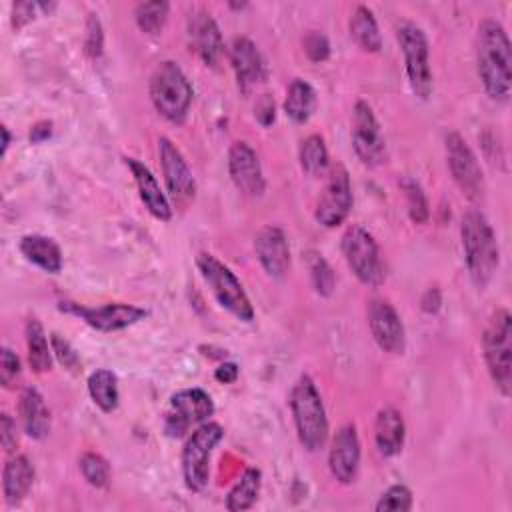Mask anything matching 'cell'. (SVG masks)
I'll use <instances>...</instances> for the list:
<instances>
[{
    "mask_svg": "<svg viewBox=\"0 0 512 512\" xmlns=\"http://www.w3.org/2000/svg\"><path fill=\"white\" fill-rule=\"evenodd\" d=\"M228 174L234 186L246 196H262L266 180L262 174L260 158L248 142H234L228 150Z\"/></svg>",
    "mask_w": 512,
    "mask_h": 512,
    "instance_id": "obj_17",
    "label": "cell"
},
{
    "mask_svg": "<svg viewBox=\"0 0 512 512\" xmlns=\"http://www.w3.org/2000/svg\"><path fill=\"white\" fill-rule=\"evenodd\" d=\"M196 266H198L204 282L212 290L214 298L218 300V304L224 310H228L234 318H238L242 322L254 320V308H252V302H250L242 282L236 278V274L224 262H220L210 252H200L196 256Z\"/></svg>",
    "mask_w": 512,
    "mask_h": 512,
    "instance_id": "obj_6",
    "label": "cell"
},
{
    "mask_svg": "<svg viewBox=\"0 0 512 512\" xmlns=\"http://www.w3.org/2000/svg\"><path fill=\"white\" fill-rule=\"evenodd\" d=\"M352 148L366 166H378L386 160V140L368 102L358 100L352 114Z\"/></svg>",
    "mask_w": 512,
    "mask_h": 512,
    "instance_id": "obj_14",
    "label": "cell"
},
{
    "mask_svg": "<svg viewBox=\"0 0 512 512\" xmlns=\"http://www.w3.org/2000/svg\"><path fill=\"white\" fill-rule=\"evenodd\" d=\"M18 414L24 426V432L34 438L42 440L50 432V410L44 404L42 394L36 388H24L18 400Z\"/></svg>",
    "mask_w": 512,
    "mask_h": 512,
    "instance_id": "obj_24",
    "label": "cell"
},
{
    "mask_svg": "<svg viewBox=\"0 0 512 512\" xmlns=\"http://www.w3.org/2000/svg\"><path fill=\"white\" fill-rule=\"evenodd\" d=\"M260 484H262V474L258 468H246L238 482L232 486V490L226 496V508L230 512H240L248 510L254 506L260 494Z\"/></svg>",
    "mask_w": 512,
    "mask_h": 512,
    "instance_id": "obj_31",
    "label": "cell"
},
{
    "mask_svg": "<svg viewBox=\"0 0 512 512\" xmlns=\"http://www.w3.org/2000/svg\"><path fill=\"white\" fill-rule=\"evenodd\" d=\"M50 346H52V354L56 356V360L70 372H78L80 368V358L78 352L72 348V344L62 338L60 334H52L50 336Z\"/></svg>",
    "mask_w": 512,
    "mask_h": 512,
    "instance_id": "obj_40",
    "label": "cell"
},
{
    "mask_svg": "<svg viewBox=\"0 0 512 512\" xmlns=\"http://www.w3.org/2000/svg\"><path fill=\"white\" fill-rule=\"evenodd\" d=\"M378 512H408L412 508V492L404 484L390 486L374 506Z\"/></svg>",
    "mask_w": 512,
    "mask_h": 512,
    "instance_id": "obj_37",
    "label": "cell"
},
{
    "mask_svg": "<svg viewBox=\"0 0 512 512\" xmlns=\"http://www.w3.org/2000/svg\"><path fill=\"white\" fill-rule=\"evenodd\" d=\"M342 254L346 258L348 268L354 272V276L366 284V286H378L384 280V266L380 258L378 244L374 236L358 226L352 224L342 234Z\"/></svg>",
    "mask_w": 512,
    "mask_h": 512,
    "instance_id": "obj_9",
    "label": "cell"
},
{
    "mask_svg": "<svg viewBox=\"0 0 512 512\" xmlns=\"http://www.w3.org/2000/svg\"><path fill=\"white\" fill-rule=\"evenodd\" d=\"M88 394L102 412H114L118 408L120 392L118 378L108 368H98L88 376Z\"/></svg>",
    "mask_w": 512,
    "mask_h": 512,
    "instance_id": "obj_29",
    "label": "cell"
},
{
    "mask_svg": "<svg viewBox=\"0 0 512 512\" xmlns=\"http://www.w3.org/2000/svg\"><path fill=\"white\" fill-rule=\"evenodd\" d=\"M460 238L468 274L478 288H484L494 278L500 262L494 228L480 210H468L460 222Z\"/></svg>",
    "mask_w": 512,
    "mask_h": 512,
    "instance_id": "obj_2",
    "label": "cell"
},
{
    "mask_svg": "<svg viewBox=\"0 0 512 512\" xmlns=\"http://www.w3.org/2000/svg\"><path fill=\"white\" fill-rule=\"evenodd\" d=\"M80 472L84 480L94 488H106L110 482V464L96 452H86L80 458Z\"/></svg>",
    "mask_w": 512,
    "mask_h": 512,
    "instance_id": "obj_34",
    "label": "cell"
},
{
    "mask_svg": "<svg viewBox=\"0 0 512 512\" xmlns=\"http://www.w3.org/2000/svg\"><path fill=\"white\" fill-rule=\"evenodd\" d=\"M404 438H406V426H404L402 414L396 408H382L376 414V422H374V442L378 452L386 458L396 456L404 446Z\"/></svg>",
    "mask_w": 512,
    "mask_h": 512,
    "instance_id": "obj_25",
    "label": "cell"
},
{
    "mask_svg": "<svg viewBox=\"0 0 512 512\" xmlns=\"http://www.w3.org/2000/svg\"><path fill=\"white\" fill-rule=\"evenodd\" d=\"M476 68L486 94L506 102L512 90V50L504 26L496 20H482L476 32Z\"/></svg>",
    "mask_w": 512,
    "mask_h": 512,
    "instance_id": "obj_1",
    "label": "cell"
},
{
    "mask_svg": "<svg viewBox=\"0 0 512 512\" xmlns=\"http://www.w3.org/2000/svg\"><path fill=\"white\" fill-rule=\"evenodd\" d=\"M2 136H4V140H2V154H6V150L10 146V132H8L6 126H2Z\"/></svg>",
    "mask_w": 512,
    "mask_h": 512,
    "instance_id": "obj_47",
    "label": "cell"
},
{
    "mask_svg": "<svg viewBox=\"0 0 512 512\" xmlns=\"http://www.w3.org/2000/svg\"><path fill=\"white\" fill-rule=\"evenodd\" d=\"M214 414V402L202 388H186L170 398V410L164 418V430L170 438L184 436L192 426L206 422Z\"/></svg>",
    "mask_w": 512,
    "mask_h": 512,
    "instance_id": "obj_10",
    "label": "cell"
},
{
    "mask_svg": "<svg viewBox=\"0 0 512 512\" xmlns=\"http://www.w3.org/2000/svg\"><path fill=\"white\" fill-rule=\"evenodd\" d=\"M58 308L62 312H68V314H74V316L82 318L90 328H94L98 332L124 330L128 326L138 324L140 320H144L148 316L146 308L134 306V304H124V302L104 304V306H96V308L80 306L76 302H60Z\"/></svg>",
    "mask_w": 512,
    "mask_h": 512,
    "instance_id": "obj_13",
    "label": "cell"
},
{
    "mask_svg": "<svg viewBox=\"0 0 512 512\" xmlns=\"http://www.w3.org/2000/svg\"><path fill=\"white\" fill-rule=\"evenodd\" d=\"M314 108H316V92L312 84H308L302 78H294L284 98L286 116L296 124H304L310 120Z\"/></svg>",
    "mask_w": 512,
    "mask_h": 512,
    "instance_id": "obj_28",
    "label": "cell"
},
{
    "mask_svg": "<svg viewBox=\"0 0 512 512\" xmlns=\"http://www.w3.org/2000/svg\"><path fill=\"white\" fill-rule=\"evenodd\" d=\"M308 268H310V278H312V284H314L316 292L320 296H330L332 290H334L336 278H334V272H332L328 260L318 252H310L308 254Z\"/></svg>",
    "mask_w": 512,
    "mask_h": 512,
    "instance_id": "obj_36",
    "label": "cell"
},
{
    "mask_svg": "<svg viewBox=\"0 0 512 512\" xmlns=\"http://www.w3.org/2000/svg\"><path fill=\"white\" fill-rule=\"evenodd\" d=\"M396 40L404 56L408 84L418 98L426 100L432 94V86H434L426 34L418 24L404 20L396 26Z\"/></svg>",
    "mask_w": 512,
    "mask_h": 512,
    "instance_id": "obj_8",
    "label": "cell"
},
{
    "mask_svg": "<svg viewBox=\"0 0 512 512\" xmlns=\"http://www.w3.org/2000/svg\"><path fill=\"white\" fill-rule=\"evenodd\" d=\"M0 442L4 452L12 454L18 446V432H16V422L12 420L10 414L0 416Z\"/></svg>",
    "mask_w": 512,
    "mask_h": 512,
    "instance_id": "obj_42",
    "label": "cell"
},
{
    "mask_svg": "<svg viewBox=\"0 0 512 512\" xmlns=\"http://www.w3.org/2000/svg\"><path fill=\"white\" fill-rule=\"evenodd\" d=\"M402 190L406 194V204H408V216L414 224H424L428 220V198L422 190V186L414 178H404L402 180Z\"/></svg>",
    "mask_w": 512,
    "mask_h": 512,
    "instance_id": "obj_35",
    "label": "cell"
},
{
    "mask_svg": "<svg viewBox=\"0 0 512 512\" xmlns=\"http://www.w3.org/2000/svg\"><path fill=\"white\" fill-rule=\"evenodd\" d=\"M484 360L496 390L502 396H510L512 390V316L506 308H498L482 336Z\"/></svg>",
    "mask_w": 512,
    "mask_h": 512,
    "instance_id": "obj_5",
    "label": "cell"
},
{
    "mask_svg": "<svg viewBox=\"0 0 512 512\" xmlns=\"http://www.w3.org/2000/svg\"><path fill=\"white\" fill-rule=\"evenodd\" d=\"M228 56H230V64H232V70L236 74V80H238V86L242 92H248L250 88H254L256 84H262L266 80V76H268L266 62L250 38H246V36L234 38L230 44Z\"/></svg>",
    "mask_w": 512,
    "mask_h": 512,
    "instance_id": "obj_20",
    "label": "cell"
},
{
    "mask_svg": "<svg viewBox=\"0 0 512 512\" xmlns=\"http://www.w3.org/2000/svg\"><path fill=\"white\" fill-rule=\"evenodd\" d=\"M26 348H28V362L30 368L38 374L48 372L52 366V346H48L44 328L38 318H28L26 320Z\"/></svg>",
    "mask_w": 512,
    "mask_h": 512,
    "instance_id": "obj_30",
    "label": "cell"
},
{
    "mask_svg": "<svg viewBox=\"0 0 512 512\" xmlns=\"http://www.w3.org/2000/svg\"><path fill=\"white\" fill-rule=\"evenodd\" d=\"M38 10V2H28V0H18L12 4V26L18 30L24 24H28Z\"/></svg>",
    "mask_w": 512,
    "mask_h": 512,
    "instance_id": "obj_43",
    "label": "cell"
},
{
    "mask_svg": "<svg viewBox=\"0 0 512 512\" xmlns=\"http://www.w3.org/2000/svg\"><path fill=\"white\" fill-rule=\"evenodd\" d=\"M348 30H350V38L356 42L358 48H362L364 52H370V54L380 52V48H382L380 28H378V22L368 6H362V4L356 6V10L350 16Z\"/></svg>",
    "mask_w": 512,
    "mask_h": 512,
    "instance_id": "obj_27",
    "label": "cell"
},
{
    "mask_svg": "<svg viewBox=\"0 0 512 512\" xmlns=\"http://www.w3.org/2000/svg\"><path fill=\"white\" fill-rule=\"evenodd\" d=\"M300 166L308 176H322L328 168V148L324 138L310 134L300 144Z\"/></svg>",
    "mask_w": 512,
    "mask_h": 512,
    "instance_id": "obj_32",
    "label": "cell"
},
{
    "mask_svg": "<svg viewBox=\"0 0 512 512\" xmlns=\"http://www.w3.org/2000/svg\"><path fill=\"white\" fill-rule=\"evenodd\" d=\"M368 326L374 342L380 350L388 354H402L406 348V332L404 324L396 312V308L384 300L374 298L368 304Z\"/></svg>",
    "mask_w": 512,
    "mask_h": 512,
    "instance_id": "obj_16",
    "label": "cell"
},
{
    "mask_svg": "<svg viewBox=\"0 0 512 512\" xmlns=\"http://www.w3.org/2000/svg\"><path fill=\"white\" fill-rule=\"evenodd\" d=\"M222 436L224 428L218 422L208 420L198 424V428L188 436L180 456L182 476L188 490L200 492L206 488L210 478V458Z\"/></svg>",
    "mask_w": 512,
    "mask_h": 512,
    "instance_id": "obj_7",
    "label": "cell"
},
{
    "mask_svg": "<svg viewBox=\"0 0 512 512\" xmlns=\"http://www.w3.org/2000/svg\"><path fill=\"white\" fill-rule=\"evenodd\" d=\"M188 42L190 48L202 58L204 64L216 66L224 52L220 28L210 12L194 10L188 16Z\"/></svg>",
    "mask_w": 512,
    "mask_h": 512,
    "instance_id": "obj_19",
    "label": "cell"
},
{
    "mask_svg": "<svg viewBox=\"0 0 512 512\" xmlns=\"http://www.w3.org/2000/svg\"><path fill=\"white\" fill-rule=\"evenodd\" d=\"M240 374V368L234 364V362H224L220 364L216 370H214V378L220 382V384H232Z\"/></svg>",
    "mask_w": 512,
    "mask_h": 512,
    "instance_id": "obj_45",
    "label": "cell"
},
{
    "mask_svg": "<svg viewBox=\"0 0 512 512\" xmlns=\"http://www.w3.org/2000/svg\"><path fill=\"white\" fill-rule=\"evenodd\" d=\"M192 84L184 70L172 62H160L150 76V100L156 112L172 124H182L192 104Z\"/></svg>",
    "mask_w": 512,
    "mask_h": 512,
    "instance_id": "obj_4",
    "label": "cell"
},
{
    "mask_svg": "<svg viewBox=\"0 0 512 512\" xmlns=\"http://www.w3.org/2000/svg\"><path fill=\"white\" fill-rule=\"evenodd\" d=\"M352 202L354 198H352V184H350L348 170L342 164H336L332 166L328 180L324 184V190L316 202L314 218L324 228H336L348 218L352 210Z\"/></svg>",
    "mask_w": 512,
    "mask_h": 512,
    "instance_id": "obj_12",
    "label": "cell"
},
{
    "mask_svg": "<svg viewBox=\"0 0 512 512\" xmlns=\"http://www.w3.org/2000/svg\"><path fill=\"white\" fill-rule=\"evenodd\" d=\"M168 10H170V4L164 0L140 2L134 10V20L144 34L156 36L162 32V28L168 20Z\"/></svg>",
    "mask_w": 512,
    "mask_h": 512,
    "instance_id": "obj_33",
    "label": "cell"
},
{
    "mask_svg": "<svg viewBox=\"0 0 512 512\" xmlns=\"http://www.w3.org/2000/svg\"><path fill=\"white\" fill-rule=\"evenodd\" d=\"M34 482V466L24 454H14L6 460L2 470V494L6 504L14 506L24 500Z\"/></svg>",
    "mask_w": 512,
    "mask_h": 512,
    "instance_id": "obj_23",
    "label": "cell"
},
{
    "mask_svg": "<svg viewBox=\"0 0 512 512\" xmlns=\"http://www.w3.org/2000/svg\"><path fill=\"white\" fill-rule=\"evenodd\" d=\"M290 410L300 444L308 452H316L328 438V418L316 384L310 376H300L290 392Z\"/></svg>",
    "mask_w": 512,
    "mask_h": 512,
    "instance_id": "obj_3",
    "label": "cell"
},
{
    "mask_svg": "<svg viewBox=\"0 0 512 512\" xmlns=\"http://www.w3.org/2000/svg\"><path fill=\"white\" fill-rule=\"evenodd\" d=\"M50 136H52V122H48V120L36 122L30 130V142L32 144H40V142L48 140Z\"/></svg>",
    "mask_w": 512,
    "mask_h": 512,
    "instance_id": "obj_46",
    "label": "cell"
},
{
    "mask_svg": "<svg viewBox=\"0 0 512 512\" xmlns=\"http://www.w3.org/2000/svg\"><path fill=\"white\" fill-rule=\"evenodd\" d=\"M124 162H126V166L130 168V172H132V176H134V182H136L140 200L144 202L146 210H148L154 218H158V220H162V222L170 220V218H172L170 200H168V196L162 192V188H160L156 176L152 174V170H150L144 162H140L138 158H124Z\"/></svg>",
    "mask_w": 512,
    "mask_h": 512,
    "instance_id": "obj_22",
    "label": "cell"
},
{
    "mask_svg": "<svg viewBox=\"0 0 512 512\" xmlns=\"http://www.w3.org/2000/svg\"><path fill=\"white\" fill-rule=\"evenodd\" d=\"M254 112H256V118H258V122L262 126H270L274 122V118H276V104H274L272 96L262 94V98L256 102Z\"/></svg>",
    "mask_w": 512,
    "mask_h": 512,
    "instance_id": "obj_44",
    "label": "cell"
},
{
    "mask_svg": "<svg viewBox=\"0 0 512 512\" xmlns=\"http://www.w3.org/2000/svg\"><path fill=\"white\" fill-rule=\"evenodd\" d=\"M330 474L340 484L354 482L360 466V438L354 424H344L332 438L328 454Z\"/></svg>",
    "mask_w": 512,
    "mask_h": 512,
    "instance_id": "obj_18",
    "label": "cell"
},
{
    "mask_svg": "<svg viewBox=\"0 0 512 512\" xmlns=\"http://www.w3.org/2000/svg\"><path fill=\"white\" fill-rule=\"evenodd\" d=\"M22 368H20V360L18 356L10 350V348H2V356H0V382L4 388L14 390L18 386Z\"/></svg>",
    "mask_w": 512,
    "mask_h": 512,
    "instance_id": "obj_39",
    "label": "cell"
},
{
    "mask_svg": "<svg viewBox=\"0 0 512 512\" xmlns=\"http://www.w3.org/2000/svg\"><path fill=\"white\" fill-rule=\"evenodd\" d=\"M158 154L168 196L178 208H186L196 194V182L188 162L184 160L176 144H172V140H168L166 136L158 140Z\"/></svg>",
    "mask_w": 512,
    "mask_h": 512,
    "instance_id": "obj_15",
    "label": "cell"
},
{
    "mask_svg": "<svg viewBox=\"0 0 512 512\" xmlns=\"http://www.w3.org/2000/svg\"><path fill=\"white\" fill-rule=\"evenodd\" d=\"M254 252L264 272L272 278H284L290 268V246L278 226H264L254 236Z\"/></svg>",
    "mask_w": 512,
    "mask_h": 512,
    "instance_id": "obj_21",
    "label": "cell"
},
{
    "mask_svg": "<svg viewBox=\"0 0 512 512\" xmlns=\"http://www.w3.org/2000/svg\"><path fill=\"white\" fill-rule=\"evenodd\" d=\"M446 162L450 174L462 194L468 200H480L484 196V174L476 154L458 132H448L444 138Z\"/></svg>",
    "mask_w": 512,
    "mask_h": 512,
    "instance_id": "obj_11",
    "label": "cell"
},
{
    "mask_svg": "<svg viewBox=\"0 0 512 512\" xmlns=\"http://www.w3.org/2000/svg\"><path fill=\"white\" fill-rule=\"evenodd\" d=\"M104 50V30H102V22L98 18V14L90 12L88 20H86V38H84V52L90 58H98L102 56Z\"/></svg>",
    "mask_w": 512,
    "mask_h": 512,
    "instance_id": "obj_38",
    "label": "cell"
},
{
    "mask_svg": "<svg viewBox=\"0 0 512 512\" xmlns=\"http://www.w3.org/2000/svg\"><path fill=\"white\" fill-rule=\"evenodd\" d=\"M22 256L48 274H58L62 270V250L54 238L44 234H26L18 244Z\"/></svg>",
    "mask_w": 512,
    "mask_h": 512,
    "instance_id": "obj_26",
    "label": "cell"
},
{
    "mask_svg": "<svg viewBox=\"0 0 512 512\" xmlns=\"http://www.w3.org/2000/svg\"><path fill=\"white\" fill-rule=\"evenodd\" d=\"M304 52L312 62H324L330 56V42L324 32L320 30H310L304 36Z\"/></svg>",
    "mask_w": 512,
    "mask_h": 512,
    "instance_id": "obj_41",
    "label": "cell"
}]
</instances>
